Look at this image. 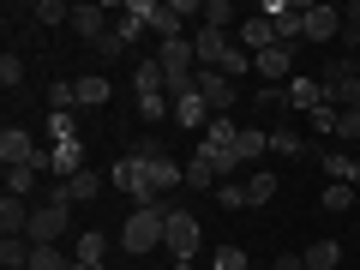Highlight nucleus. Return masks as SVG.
<instances>
[{
    "mask_svg": "<svg viewBox=\"0 0 360 270\" xmlns=\"http://www.w3.org/2000/svg\"><path fill=\"white\" fill-rule=\"evenodd\" d=\"M258 13L276 25V42H288V49H300V42H307V37H300V30H307V6H300V0H264Z\"/></svg>",
    "mask_w": 360,
    "mask_h": 270,
    "instance_id": "0eeeda50",
    "label": "nucleus"
},
{
    "mask_svg": "<svg viewBox=\"0 0 360 270\" xmlns=\"http://www.w3.org/2000/svg\"><path fill=\"white\" fill-rule=\"evenodd\" d=\"M288 72H295V49L288 42H276V49H264L252 60V78H264V84H288Z\"/></svg>",
    "mask_w": 360,
    "mask_h": 270,
    "instance_id": "9b49d317",
    "label": "nucleus"
},
{
    "mask_svg": "<svg viewBox=\"0 0 360 270\" xmlns=\"http://www.w3.org/2000/svg\"><path fill=\"white\" fill-rule=\"evenodd\" d=\"M319 162H324V174H330V180H342V186H354V193H360V156H348V150H324Z\"/></svg>",
    "mask_w": 360,
    "mask_h": 270,
    "instance_id": "6ab92c4d",
    "label": "nucleus"
},
{
    "mask_svg": "<svg viewBox=\"0 0 360 270\" xmlns=\"http://www.w3.org/2000/svg\"><path fill=\"white\" fill-rule=\"evenodd\" d=\"M30 18H37V25H72V6H66V0H37V6H30Z\"/></svg>",
    "mask_w": 360,
    "mask_h": 270,
    "instance_id": "7c9ffc66",
    "label": "nucleus"
},
{
    "mask_svg": "<svg viewBox=\"0 0 360 270\" xmlns=\"http://www.w3.org/2000/svg\"><path fill=\"white\" fill-rule=\"evenodd\" d=\"M186 186H193V193H217L222 186L217 162H210V156H193V162H186Z\"/></svg>",
    "mask_w": 360,
    "mask_h": 270,
    "instance_id": "393cba45",
    "label": "nucleus"
},
{
    "mask_svg": "<svg viewBox=\"0 0 360 270\" xmlns=\"http://www.w3.org/2000/svg\"><path fill=\"white\" fill-rule=\"evenodd\" d=\"M336 139H342V144L360 139V108H342V115H336Z\"/></svg>",
    "mask_w": 360,
    "mask_h": 270,
    "instance_id": "ea45409f",
    "label": "nucleus"
},
{
    "mask_svg": "<svg viewBox=\"0 0 360 270\" xmlns=\"http://www.w3.org/2000/svg\"><path fill=\"white\" fill-rule=\"evenodd\" d=\"M307 42H330V37H342V13L336 6H307V30H300Z\"/></svg>",
    "mask_w": 360,
    "mask_h": 270,
    "instance_id": "dca6fc26",
    "label": "nucleus"
},
{
    "mask_svg": "<svg viewBox=\"0 0 360 270\" xmlns=\"http://www.w3.org/2000/svg\"><path fill=\"white\" fill-rule=\"evenodd\" d=\"M210 270H246V252L240 246H217L210 252Z\"/></svg>",
    "mask_w": 360,
    "mask_h": 270,
    "instance_id": "58836bf2",
    "label": "nucleus"
},
{
    "mask_svg": "<svg viewBox=\"0 0 360 270\" xmlns=\"http://www.w3.org/2000/svg\"><path fill=\"white\" fill-rule=\"evenodd\" d=\"M49 139H54V144L78 139V120H72V115H60V108H54V115H49Z\"/></svg>",
    "mask_w": 360,
    "mask_h": 270,
    "instance_id": "4c0bfd02",
    "label": "nucleus"
},
{
    "mask_svg": "<svg viewBox=\"0 0 360 270\" xmlns=\"http://www.w3.org/2000/svg\"><path fill=\"white\" fill-rule=\"evenodd\" d=\"M300 258H307V270H336V264H342V246H336V240H312Z\"/></svg>",
    "mask_w": 360,
    "mask_h": 270,
    "instance_id": "bb28decb",
    "label": "nucleus"
},
{
    "mask_svg": "<svg viewBox=\"0 0 360 270\" xmlns=\"http://www.w3.org/2000/svg\"><path fill=\"white\" fill-rule=\"evenodd\" d=\"M319 90H324L330 108H360V66L354 60H330L324 78H319Z\"/></svg>",
    "mask_w": 360,
    "mask_h": 270,
    "instance_id": "423d86ee",
    "label": "nucleus"
},
{
    "mask_svg": "<svg viewBox=\"0 0 360 270\" xmlns=\"http://www.w3.org/2000/svg\"><path fill=\"white\" fill-rule=\"evenodd\" d=\"M162 72H198V49H193V37H174V42H156V54H150Z\"/></svg>",
    "mask_w": 360,
    "mask_h": 270,
    "instance_id": "9d476101",
    "label": "nucleus"
},
{
    "mask_svg": "<svg viewBox=\"0 0 360 270\" xmlns=\"http://www.w3.org/2000/svg\"><path fill=\"white\" fill-rule=\"evenodd\" d=\"M234 42H240V49L258 60L264 49H276V25H270L264 13H252V18H240V37H234Z\"/></svg>",
    "mask_w": 360,
    "mask_h": 270,
    "instance_id": "2eb2a0df",
    "label": "nucleus"
},
{
    "mask_svg": "<svg viewBox=\"0 0 360 270\" xmlns=\"http://www.w3.org/2000/svg\"><path fill=\"white\" fill-rule=\"evenodd\" d=\"M217 205L222 210H246V186H240V180H222V186H217Z\"/></svg>",
    "mask_w": 360,
    "mask_h": 270,
    "instance_id": "e433bc0d",
    "label": "nucleus"
},
{
    "mask_svg": "<svg viewBox=\"0 0 360 270\" xmlns=\"http://www.w3.org/2000/svg\"><path fill=\"white\" fill-rule=\"evenodd\" d=\"M37 174H42V168H6V193L30 198V193H37Z\"/></svg>",
    "mask_w": 360,
    "mask_h": 270,
    "instance_id": "2f4dec72",
    "label": "nucleus"
},
{
    "mask_svg": "<svg viewBox=\"0 0 360 270\" xmlns=\"http://www.w3.org/2000/svg\"><path fill=\"white\" fill-rule=\"evenodd\" d=\"M162 234H168V205H139L127 217V229H120V246H127L132 258H150L156 246H162Z\"/></svg>",
    "mask_w": 360,
    "mask_h": 270,
    "instance_id": "7ed1b4c3",
    "label": "nucleus"
},
{
    "mask_svg": "<svg viewBox=\"0 0 360 270\" xmlns=\"http://www.w3.org/2000/svg\"><path fill=\"white\" fill-rule=\"evenodd\" d=\"M30 258H37V246L25 234H0V264L6 270H30Z\"/></svg>",
    "mask_w": 360,
    "mask_h": 270,
    "instance_id": "5701e85b",
    "label": "nucleus"
},
{
    "mask_svg": "<svg viewBox=\"0 0 360 270\" xmlns=\"http://www.w3.org/2000/svg\"><path fill=\"white\" fill-rule=\"evenodd\" d=\"M0 162L6 168H42V150H37V139L25 127H6L0 132Z\"/></svg>",
    "mask_w": 360,
    "mask_h": 270,
    "instance_id": "1a4fd4ad",
    "label": "nucleus"
},
{
    "mask_svg": "<svg viewBox=\"0 0 360 270\" xmlns=\"http://www.w3.org/2000/svg\"><path fill=\"white\" fill-rule=\"evenodd\" d=\"M205 25L210 30H234L240 25V6H234V0H205Z\"/></svg>",
    "mask_w": 360,
    "mask_h": 270,
    "instance_id": "c85d7f7f",
    "label": "nucleus"
},
{
    "mask_svg": "<svg viewBox=\"0 0 360 270\" xmlns=\"http://www.w3.org/2000/svg\"><path fill=\"white\" fill-rule=\"evenodd\" d=\"M30 270H72V258H66L60 246H37V258H30Z\"/></svg>",
    "mask_w": 360,
    "mask_h": 270,
    "instance_id": "f704fd0d",
    "label": "nucleus"
},
{
    "mask_svg": "<svg viewBox=\"0 0 360 270\" xmlns=\"http://www.w3.org/2000/svg\"><path fill=\"white\" fill-rule=\"evenodd\" d=\"M198 156H210L217 174L229 180L234 168H240V120H234V115H217L205 132H198Z\"/></svg>",
    "mask_w": 360,
    "mask_h": 270,
    "instance_id": "f257e3e1",
    "label": "nucleus"
},
{
    "mask_svg": "<svg viewBox=\"0 0 360 270\" xmlns=\"http://www.w3.org/2000/svg\"><path fill=\"white\" fill-rule=\"evenodd\" d=\"M66 222H72V198H66V186L54 180V186H49V198H42V205L30 210V234H25V240H30V246H60Z\"/></svg>",
    "mask_w": 360,
    "mask_h": 270,
    "instance_id": "f03ea898",
    "label": "nucleus"
},
{
    "mask_svg": "<svg viewBox=\"0 0 360 270\" xmlns=\"http://www.w3.org/2000/svg\"><path fill=\"white\" fill-rule=\"evenodd\" d=\"M319 205H324V210H354V186H342V180H330Z\"/></svg>",
    "mask_w": 360,
    "mask_h": 270,
    "instance_id": "72a5a7b5",
    "label": "nucleus"
},
{
    "mask_svg": "<svg viewBox=\"0 0 360 270\" xmlns=\"http://www.w3.org/2000/svg\"><path fill=\"white\" fill-rule=\"evenodd\" d=\"M276 270H307V258H300V252H288V258H276Z\"/></svg>",
    "mask_w": 360,
    "mask_h": 270,
    "instance_id": "37998d69",
    "label": "nucleus"
},
{
    "mask_svg": "<svg viewBox=\"0 0 360 270\" xmlns=\"http://www.w3.org/2000/svg\"><path fill=\"white\" fill-rule=\"evenodd\" d=\"M66 186V198H72V205H90V198L103 193V180H96V168H84V174H72V180H60Z\"/></svg>",
    "mask_w": 360,
    "mask_h": 270,
    "instance_id": "cd10ccee",
    "label": "nucleus"
},
{
    "mask_svg": "<svg viewBox=\"0 0 360 270\" xmlns=\"http://www.w3.org/2000/svg\"><path fill=\"white\" fill-rule=\"evenodd\" d=\"M0 84H6V90H18V84H25V60H18L13 49L0 54Z\"/></svg>",
    "mask_w": 360,
    "mask_h": 270,
    "instance_id": "c9c22d12",
    "label": "nucleus"
},
{
    "mask_svg": "<svg viewBox=\"0 0 360 270\" xmlns=\"http://www.w3.org/2000/svg\"><path fill=\"white\" fill-rule=\"evenodd\" d=\"M319 103H324L319 78H288V108H300V115H312Z\"/></svg>",
    "mask_w": 360,
    "mask_h": 270,
    "instance_id": "b1692460",
    "label": "nucleus"
},
{
    "mask_svg": "<svg viewBox=\"0 0 360 270\" xmlns=\"http://www.w3.org/2000/svg\"><path fill=\"white\" fill-rule=\"evenodd\" d=\"M150 186H156V198H168L174 186H186V168H180L174 156H156L150 162Z\"/></svg>",
    "mask_w": 360,
    "mask_h": 270,
    "instance_id": "412c9836",
    "label": "nucleus"
},
{
    "mask_svg": "<svg viewBox=\"0 0 360 270\" xmlns=\"http://www.w3.org/2000/svg\"><path fill=\"white\" fill-rule=\"evenodd\" d=\"M198 96H205L210 115H229L234 96H240V84H234V78H222V72H198Z\"/></svg>",
    "mask_w": 360,
    "mask_h": 270,
    "instance_id": "f8f14e48",
    "label": "nucleus"
},
{
    "mask_svg": "<svg viewBox=\"0 0 360 270\" xmlns=\"http://www.w3.org/2000/svg\"><path fill=\"white\" fill-rule=\"evenodd\" d=\"M336 115H342V108H330V103H319V108H312V132H330V139H336Z\"/></svg>",
    "mask_w": 360,
    "mask_h": 270,
    "instance_id": "a19ab883",
    "label": "nucleus"
},
{
    "mask_svg": "<svg viewBox=\"0 0 360 270\" xmlns=\"http://www.w3.org/2000/svg\"><path fill=\"white\" fill-rule=\"evenodd\" d=\"M162 252L174 258V270H180V264H193V258H198V217H193V210L168 205V234H162Z\"/></svg>",
    "mask_w": 360,
    "mask_h": 270,
    "instance_id": "39448f33",
    "label": "nucleus"
},
{
    "mask_svg": "<svg viewBox=\"0 0 360 270\" xmlns=\"http://www.w3.org/2000/svg\"><path fill=\"white\" fill-rule=\"evenodd\" d=\"M193 13H205L198 0H168V6H156V18H150L156 42H174L180 37V18H193Z\"/></svg>",
    "mask_w": 360,
    "mask_h": 270,
    "instance_id": "4468645a",
    "label": "nucleus"
},
{
    "mask_svg": "<svg viewBox=\"0 0 360 270\" xmlns=\"http://www.w3.org/2000/svg\"><path fill=\"white\" fill-rule=\"evenodd\" d=\"M30 210H37L30 198L6 193V198H0V234H30Z\"/></svg>",
    "mask_w": 360,
    "mask_h": 270,
    "instance_id": "a211bd4d",
    "label": "nucleus"
},
{
    "mask_svg": "<svg viewBox=\"0 0 360 270\" xmlns=\"http://www.w3.org/2000/svg\"><path fill=\"white\" fill-rule=\"evenodd\" d=\"M180 270H210V264H180Z\"/></svg>",
    "mask_w": 360,
    "mask_h": 270,
    "instance_id": "c03bdc74",
    "label": "nucleus"
},
{
    "mask_svg": "<svg viewBox=\"0 0 360 270\" xmlns=\"http://www.w3.org/2000/svg\"><path fill=\"white\" fill-rule=\"evenodd\" d=\"M246 186V205H270V198H276V186H283V180L270 174V168H252V180H240Z\"/></svg>",
    "mask_w": 360,
    "mask_h": 270,
    "instance_id": "a878e982",
    "label": "nucleus"
},
{
    "mask_svg": "<svg viewBox=\"0 0 360 270\" xmlns=\"http://www.w3.org/2000/svg\"><path fill=\"white\" fill-rule=\"evenodd\" d=\"M103 18H108V6H72V30L90 42V49H96V42L108 37V25H103Z\"/></svg>",
    "mask_w": 360,
    "mask_h": 270,
    "instance_id": "f3484780",
    "label": "nucleus"
},
{
    "mask_svg": "<svg viewBox=\"0 0 360 270\" xmlns=\"http://www.w3.org/2000/svg\"><path fill=\"white\" fill-rule=\"evenodd\" d=\"M193 49H198V66H205V72H217V66L229 60V49H234V37H229V30H210V25H198V37H193Z\"/></svg>",
    "mask_w": 360,
    "mask_h": 270,
    "instance_id": "ddd939ff",
    "label": "nucleus"
},
{
    "mask_svg": "<svg viewBox=\"0 0 360 270\" xmlns=\"http://www.w3.org/2000/svg\"><path fill=\"white\" fill-rule=\"evenodd\" d=\"M108 180H115L132 205H168V198H156V186H150V162H144V156H132V150L108 168Z\"/></svg>",
    "mask_w": 360,
    "mask_h": 270,
    "instance_id": "20e7f679",
    "label": "nucleus"
},
{
    "mask_svg": "<svg viewBox=\"0 0 360 270\" xmlns=\"http://www.w3.org/2000/svg\"><path fill=\"white\" fill-rule=\"evenodd\" d=\"M210 120H217V115H210V108H205V96H198V90H193V96H180V103H174V127H193V132H205Z\"/></svg>",
    "mask_w": 360,
    "mask_h": 270,
    "instance_id": "4be33fe9",
    "label": "nucleus"
},
{
    "mask_svg": "<svg viewBox=\"0 0 360 270\" xmlns=\"http://www.w3.org/2000/svg\"><path fill=\"white\" fill-rule=\"evenodd\" d=\"M42 174H54V180H72V174H84V139L49 144V150H42Z\"/></svg>",
    "mask_w": 360,
    "mask_h": 270,
    "instance_id": "6e6552de",
    "label": "nucleus"
},
{
    "mask_svg": "<svg viewBox=\"0 0 360 270\" xmlns=\"http://www.w3.org/2000/svg\"><path fill=\"white\" fill-rule=\"evenodd\" d=\"M270 150H276V156H300L307 144H300V132H295V127H270Z\"/></svg>",
    "mask_w": 360,
    "mask_h": 270,
    "instance_id": "473e14b6",
    "label": "nucleus"
},
{
    "mask_svg": "<svg viewBox=\"0 0 360 270\" xmlns=\"http://www.w3.org/2000/svg\"><path fill=\"white\" fill-rule=\"evenodd\" d=\"M103 252H108V234L103 229H84L78 246H72V258H84V264H103Z\"/></svg>",
    "mask_w": 360,
    "mask_h": 270,
    "instance_id": "c756f323",
    "label": "nucleus"
},
{
    "mask_svg": "<svg viewBox=\"0 0 360 270\" xmlns=\"http://www.w3.org/2000/svg\"><path fill=\"white\" fill-rule=\"evenodd\" d=\"M288 103V84H264L258 90V108H283Z\"/></svg>",
    "mask_w": 360,
    "mask_h": 270,
    "instance_id": "79ce46f5",
    "label": "nucleus"
},
{
    "mask_svg": "<svg viewBox=\"0 0 360 270\" xmlns=\"http://www.w3.org/2000/svg\"><path fill=\"white\" fill-rule=\"evenodd\" d=\"M72 84H78V108H103L108 96H115V84H108L103 72H78Z\"/></svg>",
    "mask_w": 360,
    "mask_h": 270,
    "instance_id": "aec40b11",
    "label": "nucleus"
}]
</instances>
